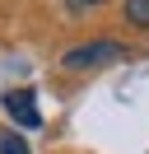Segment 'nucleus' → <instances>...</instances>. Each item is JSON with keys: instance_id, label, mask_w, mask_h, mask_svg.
Here are the masks:
<instances>
[{"instance_id": "nucleus-1", "label": "nucleus", "mask_w": 149, "mask_h": 154, "mask_svg": "<svg viewBox=\"0 0 149 154\" xmlns=\"http://www.w3.org/2000/svg\"><path fill=\"white\" fill-rule=\"evenodd\" d=\"M126 61V47L121 42H84V47H70L61 56V66L65 70H102V66H121Z\"/></svg>"}, {"instance_id": "nucleus-5", "label": "nucleus", "mask_w": 149, "mask_h": 154, "mask_svg": "<svg viewBox=\"0 0 149 154\" xmlns=\"http://www.w3.org/2000/svg\"><path fill=\"white\" fill-rule=\"evenodd\" d=\"M102 0H65V10H74V14H84V10H98Z\"/></svg>"}, {"instance_id": "nucleus-2", "label": "nucleus", "mask_w": 149, "mask_h": 154, "mask_svg": "<svg viewBox=\"0 0 149 154\" xmlns=\"http://www.w3.org/2000/svg\"><path fill=\"white\" fill-rule=\"evenodd\" d=\"M0 103H5V112L14 117L19 126H28V131H33V126L42 122V112H37V107H33V94H28V89H9V94L0 98Z\"/></svg>"}, {"instance_id": "nucleus-3", "label": "nucleus", "mask_w": 149, "mask_h": 154, "mask_svg": "<svg viewBox=\"0 0 149 154\" xmlns=\"http://www.w3.org/2000/svg\"><path fill=\"white\" fill-rule=\"evenodd\" d=\"M126 23L130 28H149V0H126Z\"/></svg>"}, {"instance_id": "nucleus-4", "label": "nucleus", "mask_w": 149, "mask_h": 154, "mask_svg": "<svg viewBox=\"0 0 149 154\" xmlns=\"http://www.w3.org/2000/svg\"><path fill=\"white\" fill-rule=\"evenodd\" d=\"M0 149H5V154H28V145L19 140V135H5V145H0Z\"/></svg>"}]
</instances>
